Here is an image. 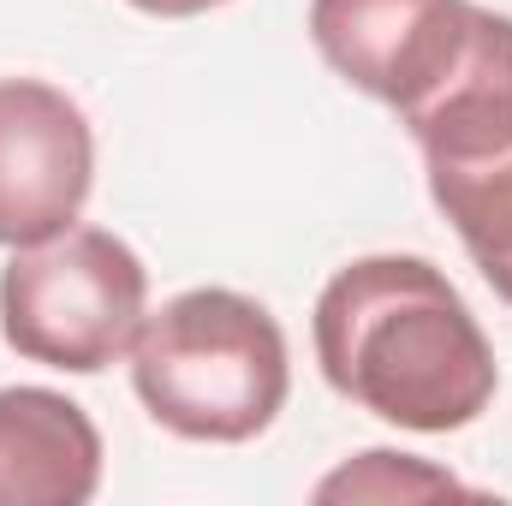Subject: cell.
I'll list each match as a JSON object with an SVG mask.
<instances>
[{
	"label": "cell",
	"instance_id": "obj_1",
	"mask_svg": "<svg viewBox=\"0 0 512 506\" xmlns=\"http://www.w3.org/2000/svg\"><path fill=\"white\" fill-rule=\"evenodd\" d=\"M316 364L370 417L447 435L495 405L501 364L465 292L429 256H358L316 298Z\"/></svg>",
	"mask_w": 512,
	"mask_h": 506
},
{
	"label": "cell",
	"instance_id": "obj_2",
	"mask_svg": "<svg viewBox=\"0 0 512 506\" xmlns=\"http://www.w3.org/2000/svg\"><path fill=\"white\" fill-rule=\"evenodd\" d=\"M131 387L143 411L185 441H256L292 387L286 334L233 286H197L143 316L131 340Z\"/></svg>",
	"mask_w": 512,
	"mask_h": 506
},
{
	"label": "cell",
	"instance_id": "obj_3",
	"mask_svg": "<svg viewBox=\"0 0 512 506\" xmlns=\"http://www.w3.org/2000/svg\"><path fill=\"white\" fill-rule=\"evenodd\" d=\"M149 268L126 239L102 227H66L48 245H30L0 268V334L18 358L102 376L131 358L143 328Z\"/></svg>",
	"mask_w": 512,
	"mask_h": 506
},
{
	"label": "cell",
	"instance_id": "obj_4",
	"mask_svg": "<svg viewBox=\"0 0 512 506\" xmlns=\"http://www.w3.org/2000/svg\"><path fill=\"white\" fill-rule=\"evenodd\" d=\"M471 30L477 0H310L316 54L399 120L459 72Z\"/></svg>",
	"mask_w": 512,
	"mask_h": 506
},
{
	"label": "cell",
	"instance_id": "obj_5",
	"mask_svg": "<svg viewBox=\"0 0 512 506\" xmlns=\"http://www.w3.org/2000/svg\"><path fill=\"white\" fill-rule=\"evenodd\" d=\"M96 185V131L84 108L42 78H0V245L60 239Z\"/></svg>",
	"mask_w": 512,
	"mask_h": 506
},
{
	"label": "cell",
	"instance_id": "obj_6",
	"mask_svg": "<svg viewBox=\"0 0 512 506\" xmlns=\"http://www.w3.org/2000/svg\"><path fill=\"white\" fill-rule=\"evenodd\" d=\"M102 489V429L54 387H0V506H84Z\"/></svg>",
	"mask_w": 512,
	"mask_h": 506
},
{
	"label": "cell",
	"instance_id": "obj_7",
	"mask_svg": "<svg viewBox=\"0 0 512 506\" xmlns=\"http://www.w3.org/2000/svg\"><path fill=\"white\" fill-rule=\"evenodd\" d=\"M423 161H477L512 143V18L477 6L459 72L405 114Z\"/></svg>",
	"mask_w": 512,
	"mask_h": 506
},
{
	"label": "cell",
	"instance_id": "obj_8",
	"mask_svg": "<svg viewBox=\"0 0 512 506\" xmlns=\"http://www.w3.org/2000/svg\"><path fill=\"white\" fill-rule=\"evenodd\" d=\"M429 197L453 221L477 274L512 304V143L477 161H423Z\"/></svg>",
	"mask_w": 512,
	"mask_h": 506
},
{
	"label": "cell",
	"instance_id": "obj_9",
	"mask_svg": "<svg viewBox=\"0 0 512 506\" xmlns=\"http://www.w3.org/2000/svg\"><path fill=\"white\" fill-rule=\"evenodd\" d=\"M423 495H465V483L441 465H423L411 453L370 447L334 477L316 483V501H423Z\"/></svg>",
	"mask_w": 512,
	"mask_h": 506
},
{
	"label": "cell",
	"instance_id": "obj_10",
	"mask_svg": "<svg viewBox=\"0 0 512 506\" xmlns=\"http://www.w3.org/2000/svg\"><path fill=\"white\" fill-rule=\"evenodd\" d=\"M137 12H155V18H197L209 6H227V0H131Z\"/></svg>",
	"mask_w": 512,
	"mask_h": 506
}]
</instances>
